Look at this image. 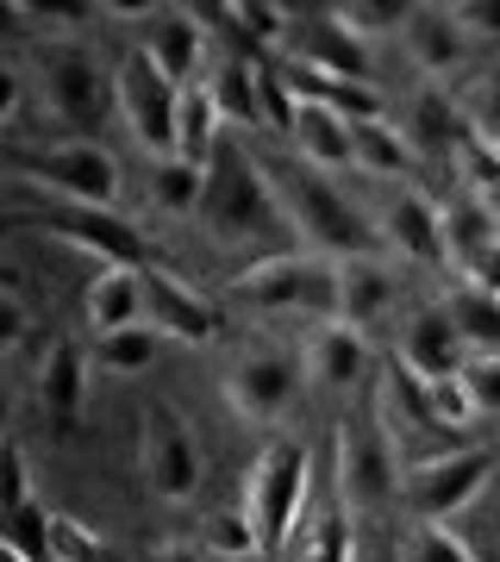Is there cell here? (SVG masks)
<instances>
[{"instance_id": "1", "label": "cell", "mask_w": 500, "mask_h": 562, "mask_svg": "<svg viewBox=\"0 0 500 562\" xmlns=\"http://www.w3.org/2000/svg\"><path fill=\"white\" fill-rule=\"evenodd\" d=\"M195 213L220 244H263V238H276V232H288V213H281L276 188L263 176V162H251V150H244L238 138L213 144Z\"/></svg>"}, {"instance_id": "2", "label": "cell", "mask_w": 500, "mask_h": 562, "mask_svg": "<svg viewBox=\"0 0 500 562\" xmlns=\"http://www.w3.org/2000/svg\"><path fill=\"white\" fill-rule=\"evenodd\" d=\"M263 176H269V188H276L288 225H300L320 250H332V257H344V262L376 257V250H381V232L363 220L351 201H344L320 169H307V162H269Z\"/></svg>"}, {"instance_id": "3", "label": "cell", "mask_w": 500, "mask_h": 562, "mask_svg": "<svg viewBox=\"0 0 500 562\" xmlns=\"http://www.w3.org/2000/svg\"><path fill=\"white\" fill-rule=\"evenodd\" d=\"M307 487H313L307 443H295V438L263 443V457L251 462V475H244V519H251V531H257V557H276L281 543L295 538Z\"/></svg>"}, {"instance_id": "4", "label": "cell", "mask_w": 500, "mask_h": 562, "mask_svg": "<svg viewBox=\"0 0 500 562\" xmlns=\"http://www.w3.org/2000/svg\"><path fill=\"white\" fill-rule=\"evenodd\" d=\"M232 294L244 306H257V313H320V319H338V262L307 257V250H269L244 276H232Z\"/></svg>"}, {"instance_id": "5", "label": "cell", "mask_w": 500, "mask_h": 562, "mask_svg": "<svg viewBox=\"0 0 500 562\" xmlns=\"http://www.w3.org/2000/svg\"><path fill=\"white\" fill-rule=\"evenodd\" d=\"M495 450H444V457H413L400 469V501L413 506V519L420 525H444L457 519L469 501H481V487L495 482Z\"/></svg>"}, {"instance_id": "6", "label": "cell", "mask_w": 500, "mask_h": 562, "mask_svg": "<svg viewBox=\"0 0 500 562\" xmlns=\"http://www.w3.org/2000/svg\"><path fill=\"white\" fill-rule=\"evenodd\" d=\"M7 169L51 188V194H63V206H113L120 201V162L107 157L95 138L51 144V150H13Z\"/></svg>"}, {"instance_id": "7", "label": "cell", "mask_w": 500, "mask_h": 562, "mask_svg": "<svg viewBox=\"0 0 500 562\" xmlns=\"http://www.w3.org/2000/svg\"><path fill=\"white\" fill-rule=\"evenodd\" d=\"M113 101H120L125 125H132V138L151 150V157H176V101L181 88L176 81H163V69L144 57L138 44L120 57V76H113Z\"/></svg>"}, {"instance_id": "8", "label": "cell", "mask_w": 500, "mask_h": 562, "mask_svg": "<svg viewBox=\"0 0 500 562\" xmlns=\"http://www.w3.org/2000/svg\"><path fill=\"white\" fill-rule=\"evenodd\" d=\"M338 494L344 506H381L400 494V450L381 419L338 425Z\"/></svg>"}, {"instance_id": "9", "label": "cell", "mask_w": 500, "mask_h": 562, "mask_svg": "<svg viewBox=\"0 0 500 562\" xmlns=\"http://www.w3.org/2000/svg\"><path fill=\"white\" fill-rule=\"evenodd\" d=\"M44 101L57 113L63 125H76V132H95L107 120V106H113V81L107 69L95 63V50H81V44H51L44 50Z\"/></svg>"}, {"instance_id": "10", "label": "cell", "mask_w": 500, "mask_h": 562, "mask_svg": "<svg viewBox=\"0 0 500 562\" xmlns=\"http://www.w3.org/2000/svg\"><path fill=\"white\" fill-rule=\"evenodd\" d=\"M144 482L169 506L200 494V443L176 406H144Z\"/></svg>"}, {"instance_id": "11", "label": "cell", "mask_w": 500, "mask_h": 562, "mask_svg": "<svg viewBox=\"0 0 500 562\" xmlns=\"http://www.w3.org/2000/svg\"><path fill=\"white\" fill-rule=\"evenodd\" d=\"M44 232L63 244H76L88 257H100L107 269H151V244L132 220H120L113 206H51L44 213Z\"/></svg>"}, {"instance_id": "12", "label": "cell", "mask_w": 500, "mask_h": 562, "mask_svg": "<svg viewBox=\"0 0 500 562\" xmlns=\"http://www.w3.org/2000/svg\"><path fill=\"white\" fill-rule=\"evenodd\" d=\"M138 288H144V325L157 338H176V344H213L220 338V306L200 301L195 288L169 269H138Z\"/></svg>"}, {"instance_id": "13", "label": "cell", "mask_w": 500, "mask_h": 562, "mask_svg": "<svg viewBox=\"0 0 500 562\" xmlns=\"http://www.w3.org/2000/svg\"><path fill=\"white\" fill-rule=\"evenodd\" d=\"M300 394V369L295 357H281V350H251V357L232 362V375H225V401L232 413L251 425H276Z\"/></svg>"}, {"instance_id": "14", "label": "cell", "mask_w": 500, "mask_h": 562, "mask_svg": "<svg viewBox=\"0 0 500 562\" xmlns=\"http://www.w3.org/2000/svg\"><path fill=\"white\" fill-rule=\"evenodd\" d=\"M395 362L407 369V375H420V382H451L463 362H469V350H463L451 313H444V306H425V313H413V319H407Z\"/></svg>"}, {"instance_id": "15", "label": "cell", "mask_w": 500, "mask_h": 562, "mask_svg": "<svg viewBox=\"0 0 500 562\" xmlns=\"http://www.w3.org/2000/svg\"><path fill=\"white\" fill-rule=\"evenodd\" d=\"M151 20H157V25H151V44H138V50L163 69V81H176V88H195L200 57H207V32H200L195 7H157Z\"/></svg>"}, {"instance_id": "16", "label": "cell", "mask_w": 500, "mask_h": 562, "mask_svg": "<svg viewBox=\"0 0 500 562\" xmlns=\"http://www.w3.org/2000/svg\"><path fill=\"white\" fill-rule=\"evenodd\" d=\"M38 401L51 413L57 431H76L81 425V401H88V357H81L76 338H57L38 362Z\"/></svg>"}, {"instance_id": "17", "label": "cell", "mask_w": 500, "mask_h": 562, "mask_svg": "<svg viewBox=\"0 0 500 562\" xmlns=\"http://www.w3.org/2000/svg\"><path fill=\"white\" fill-rule=\"evenodd\" d=\"M381 244H395L400 257H413V262H444V225H438V206L425 201L420 188L395 194V206L381 213Z\"/></svg>"}, {"instance_id": "18", "label": "cell", "mask_w": 500, "mask_h": 562, "mask_svg": "<svg viewBox=\"0 0 500 562\" xmlns=\"http://www.w3.org/2000/svg\"><path fill=\"white\" fill-rule=\"evenodd\" d=\"M307 369H313L320 387H357L369 375V344H363V331L325 319L313 331V344H307Z\"/></svg>"}, {"instance_id": "19", "label": "cell", "mask_w": 500, "mask_h": 562, "mask_svg": "<svg viewBox=\"0 0 500 562\" xmlns=\"http://www.w3.org/2000/svg\"><path fill=\"white\" fill-rule=\"evenodd\" d=\"M295 63L320 69V76H338V81H369V50H363L344 25H332V13H320V20L300 32Z\"/></svg>"}, {"instance_id": "20", "label": "cell", "mask_w": 500, "mask_h": 562, "mask_svg": "<svg viewBox=\"0 0 500 562\" xmlns=\"http://www.w3.org/2000/svg\"><path fill=\"white\" fill-rule=\"evenodd\" d=\"M81 313L95 325L100 338L107 331H125V325H144V288H138V269H100L81 294Z\"/></svg>"}, {"instance_id": "21", "label": "cell", "mask_w": 500, "mask_h": 562, "mask_svg": "<svg viewBox=\"0 0 500 562\" xmlns=\"http://www.w3.org/2000/svg\"><path fill=\"white\" fill-rule=\"evenodd\" d=\"M288 138H295L300 162L307 169H351V125L338 113H325V106H307L295 101V125H288Z\"/></svg>"}, {"instance_id": "22", "label": "cell", "mask_w": 500, "mask_h": 562, "mask_svg": "<svg viewBox=\"0 0 500 562\" xmlns=\"http://www.w3.org/2000/svg\"><path fill=\"white\" fill-rule=\"evenodd\" d=\"M400 32H407V50H413V63H420L425 76H451L463 63V32L451 25L444 7H407Z\"/></svg>"}, {"instance_id": "23", "label": "cell", "mask_w": 500, "mask_h": 562, "mask_svg": "<svg viewBox=\"0 0 500 562\" xmlns=\"http://www.w3.org/2000/svg\"><path fill=\"white\" fill-rule=\"evenodd\" d=\"M395 301V276L381 269L376 257H357V262H338V325H369L388 313Z\"/></svg>"}, {"instance_id": "24", "label": "cell", "mask_w": 500, "mask_h": 562, "mask_svg": "<svg viewBox=\"0 0 500 562\" xmlns=\"http://www.w3.org/2000/svg\"><path fill=\"white\" fill-rule=\"evenodd\" d=\"M200 88H207L220 125H263V113H257V63L225 57L220 69H213V81H200Z\"/></svg>"}, {"instance_id": "25", "label": "cell", "mask_w": 500, "mask_h": 562, "mask_svg": "<svg viewBox=\"0 0 500 562\" xmlns=\"http://www.w3.org/2000/svg\"><path fill=\"white\" fill-rule=\"evenodd\" d=\"M220 113H213V101H207V88H181L176 101V157L195 162V169H207V157H213V144H220Z\"/></svg>"}, {"instance_id": "26", "label": "cell", "mask_w": 500, "mask_h": 562, "mask_svg": "<svg viewBox=\"0 0 500 562\" xmlns=\"http://www.w3.org/2000/svg\"><path fill=\"white\" fill-rule=\"evenodd\" d=\"M438 225H444V262H469L476 250H488V244H500L495 220H488V206L476 201V194H463V201L438 206Z\"/></svg>"}, {"instance_id": "27", "label": "cell", "mask_w": 500, "mask_h": 562, "mask_svg": "<svg viewBox=\"0 0 500 562\" xmlns=\"http://www.w3.org/2000/svg\"><path fill=\"white\" fill-rule=\"evenodd\" d=\"M444 313H451V325H457V338L469 357H500V301H488L476 288H457Z\"/></svg>"}, {"instance_id": "28", "label": "cell", "mask_w": 500, "mask_h": 562, "mask_svg": "<svg viewBox=\"0 0 500 562\" xmlns=\"http://www.w3.org/2000/svg\"><path fill=\"white\" fill-rule=\"evenodd\" d=\"M351 162L363 176H407L413 169V150L388 120H369V125H351Z\"/></svg>"}, {"instance_id": "29", "label": "cell", "mask_w": 500, "mask_h": 562, "mask_svg": "<svg viewBox=\"0 0 500 562\" xmlns=\"http://www.w3.org/2000/svg\"><path fill=\"white\" fill-rule=\"evenodd\" d=\"M200 20H225L244 44H281L288 38V7L276 0H225V7H195Z\"/></svg>"}, {"instance_id": "30", "label": "cell", "mask_w": 500, "mask_h": 562, "mask_svg": "<svg viewBox=\"0 0 500 562\" xmlns=\"http://www.w3.org/2000/svg\"><path fill=\"white\" fill-rule=\"evenodd\" d=\"M463 138V113L444 94H420L413 101V138H407V150H425V157H451Z\"/></svg>"}, {"instance_id": "31", "label": "cell", "mask_w": 500, "mask_h": 562, "mask_svg": "<svg viewBox=\"0 0 500 562\" xmlns=\"http://www.w3.org/2000/svg\"><path fill=\"white\" fill-rule=\"evenodd\" d=\"M157 350H163V338L151 331V325H125V331H107L100 338V369H113V375H144L151 362H157Z\"/></svg>"}, {"instance_id": "32", "label": "cell", "mask_w": 500, "mask_h": 562, "mask_svg": "<svg viewBox=\"0 0 500 562\" xmlns=\"http://www.w3.org/2000/svg\"><path fill=\"white\" fill-rule=\"evenodd\" d=\"M451 162L463 169V181H469L476 201H488V194L500 188V144H488L481 132H469V120H463V138H457V150H451Z\"/></svg>"}, {"instance_id": "33", "label": "cell", "mask_w": 500, "mask_h": 562, "mask_svg": "<svg viewBox=\"0 0 500 562\" xmlns=\"http://www.w3.org/2000/svg\"><path fill=\"white\" fill-rule=\"evenodd\" d=\"M44 543H51V562H113V550L100 543L95 525L69 519V513H51V525H44Z\"/></svg>"}, {"instance_id": "34", "label": "cell", "mask_w": 500, "mask_h": 562, "mask_svg": "<svg viewBox=\"0 0 500 562\" xmlns=\"http://www.w3.org/2000/svg\"><path fill=\"white\" fill-rule=\"evenodd\" d=\"M357 543H351V513L344 506H325L320 519L307 525V543H300L295 562H351Z\"/></svg>"}, {"instance_id": "35", "label": "cell", "mask_w": 500, "mask_h": 562, "mask_svg": "<svg viewBox=\"0 0 500 562\" xmlns=\"http://www.w3.org/2000/svg\"><path fill=\"white\" fill-rule=\"evenodd\" d=\"M325 13H332V25H344L357 44H369L376 32H395V25L407 20L400 0H338V7H325Z\"/></svg>"}, {"instance_id": "36", "label": "cell", "mask_w": 500, "mask_h": 562, "mask_svg": "<svg viewBox=\"0 0 500 562\" xmlns=\"http://www.w3.org/2000/svg\"><path fill=\"white\" fill-rule=\"evenodd\" d=\"M200 176H207V169H195V162L163 157L157 176H151V201H157L163 213H195L200 206Z\"/></svg>"}, {"instance_id": "37", "label": "cell", "mask_w": 500, "mask_h": 562, "mask_svg": "<svg viewBox=\"0 0 500 562\" xmlns=\"http://www.w3.org/2000/svg\"><path fill=\"white\" fill-rule=\"evenodd\" d=\"M400 562H476V550L451 531V525H413L400 538Z\"/></svg>"}, {"instance_id": "38", "label": "cell", "mask_w": 500, "mask_h": 562, "mask_svg": "<svg viewBox=\"0 0 500 562\" xmlns=\"http://www.w3.org/2000/svg\"><path fill=\"white\" fill-rule=\"evenodd\" d=\"M44 525H51V513H44L38 501H25L20 513H7V519H0V543H7L13 557H25V562H51V543H44Z\"/></svg>"}, {"instance_id": "39", "label": "cell", "mask_w": 500, "mask_h": 562, "mask_svg": "<svg viewBox=\"0 0 500 562\" xmlns=\"http://www.w3.org/2000/svg\"><path fill=\"white\" fill-rule=\"evenodd\" d=\"M457 387L476 419H500V357H469L457 369Z\"/></svg>"}, {"instance_id": "40", "label": "cell", "mask_w": 500, "mask_h": 562, "mask_svg": "<svg viewBox=\"0 0 500 562\" xmlns=\"http://www.w3.org/2000/svg\"><path fill=\"white\" fill-rule=\"evenodd\" d=\"M200 538H207V550H213V557H232V562L257 557V531H251V519H244V506H225V513H213Z\"/></svg>"}, {"instance_id": "41", "label": "cell", "mask_w": 500, "mask_h": 562, "mask_svg": "<svg viewBox=\"0 0 500 562\" xmlns=\"http://www.w3.org/2000/svg\"><path fill=\"white\" fill-rule=\"evenodd\" d=\"M25 501H32V462H25V443L0 438V519L20 513Z\"/></svg>"}, {"instance_id": "42", "label": "cell", "mask_w": 500, "mask_h": 562, "mask_svg": "<svg viewBox=\"0 0 500 562\" xmlns=\"http://www.w3.org/2000/svg\"><path fill=\"white\" fill-rule=\"evenodd\" d=\"M257 113H263L269 132H288V125H295V94L281 88L276 63H257Z\"/></svg>"}, {"instance_id": "43", "label": "cell", "mask_w": 500, "mask_h": 562, "mask_svg": "<svg viewBox=\"0 0 500 562\" xmlns=\"http://www.w3.org/2000/svg\"><path fill=\"white\" fill-rule=\"evenodd\" d=\"M425 406H432V419L457 438L463 425H476V413H469V401H463V387H457V375L451 382H425Z\"/></svg>"}, {"instance_id": "44", "label": "cell", "mask_w": 500, "mask_h": 562, "mask_svg": "<svg viewBox=\"0 0 500 562\" xmlns=\"http://www.w3.org/2000/svg\"><path fill=\"white\" fill-rule=\"evenodd\" d=\"M469 132H481L488 144H500V63L481 76L476 101H469Z\"/></svg>"}, {"instance_id": "45", "label": "cell", "mask_w": 500, "mask_h": 562, "mask_svg": "<svg viewBox=\"0 0 500 562\" xmlns=\"http://www.w3.org/2000/svg\"><path fill=\"white\" fill-rule=\"evenodd\" d=\"M444 13H451L457 32H488V38H500V0H457Z\"/></svg>"}, {"instance_id": "46", "label": "cell", "mask_w": 500, "mask_h": 562, "mask_svg": "<svg viewBox=\"0 0 500 562\" xmlns=\"http://www.w3.org/2000/svg\"><path fill=\"white\" fill-rule=\"evenodd\" d=\"M463 288H476V294L500 301V244H488V250H476V257L463 262Z\"/></svg>"}, {"instance_id": "47", "label": "cell", "mask_w": 500, "mask_h": 562, "mask_svg": "<svg viewBox=\"0 0 500 562\" xmlns=\"http://www.w3.org/2000/svg\"><path fill=\"white\" fill-rule=\"evenodd\" d=\"M20 338H25V306L20 294H0V357L20 350Z\"/></svg>"}, {"instance_id": "48", "label": "cell", "mask_w": 500, "mask_h": 562, "mask_svg": "<svg viewBox=\"0 0 500 562\" xmlns=\"http://www.w3.org/2000/svg\"><path fill=\"white\" fill-rule=\"evenodd\" d=\"M25 20H32V7H20V0H0V44H7V38H20Z\"/></svg>"}, {"instance_id": "49", "label": "cell", "mask_w": 500, "mask_h": 562, "mask_svg": "<svg viewBox=\"0 0 500 562\" xmlns=\"http://www.w3.org/2000/svg\"><path fill=\"white\" fill-rule=\"evenodd\" d=\"M13 106H20V76H13V69L0 63V125L13 120Z\"/></svg>"}, {"instance_id": "50", "label": "cell", "mask_w": 500, "mask_h": 562, "mask_svg": "<svg viewBox=\"0 0 500 562\" xmlns=\"http://www.w3.org/2000/svg\"><path fill=\"white\" fill-rule=\"evenodd\" d=\"M151 562H200V550L195 543H169V550H157Z\"/></svg>"}, {"instance_id": "51", "label": "cell", "mask_w": 500, "mask_h": 562, "mask_svg": "<svg viewBox=\"0 0 500 562\" xmlns=\"http://www.w3.org/2000/svg\"><path fill=\"white\" fill-rule=\"evenodd\" d=\"M0 438H13V401H7V387H0Z\"/></svg>"}, {"instance_id": "52", "label": "cell", "mask_w": 500, "mask_h": 562, "mask_svg": "<svg viewBox=\"0 0 500 562\" xmlns=\"http://www.w3.org/2000/svg\"><path fill=\"white\" fill-rule=\"evenodd\" d=\"M481 206H488V220H495V232H500V188H495V194H488Z\"/></svg>"}, {"instance_id": "53", "label": "cell", "mask_w": 500, "mask_h": 562, "mask_svg": "<svg viewBox=\"0 0 500 562\" xmlns=\"http://www.w3.org/2000/svg\"><path fill=\"white\" fill-rule=\"evenodd\" d=\"M0 562H25V557H13V550H7V543H0Z\"/></svg>"}, {"instance_id": "54", "label": "cell", "mask_w": 500, "mask_h": 562, "mask_svg": "<svg viewBox=\"0 0 500 562\" xmlns=\"http://www.w3.org/2000/svg\"><path fill=\"white\" fill-rule=\"evenodd\" d=\"M0 176H7V150H0Z\"/></svg>"}]
</instances>
